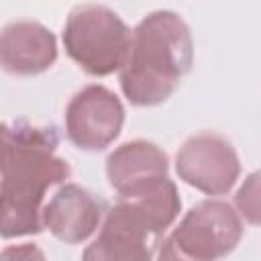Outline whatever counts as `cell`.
I'll return each instance as SVG.
<instances>
[{"label": "cell", "mask_w": 261, "mask_h": 261, "mask_svg": "<svg viewBox=\"0 0 261 261\" xmlns=\"http://www.w3.org/2000/svg\"><path fill=\"white\" fill-rule=\"evenodd\" d=\"M71 175L69 163L57 155L51 126L24 120L2 124V220L4 239L37 234L43 228V196Z\"/></svg>", "instance_id": "obj_1"}, {"label": "cell", "mask_w": 261, "mask_h": 261, "mask_svg": "<svg viewBox=\"0 0 261 261\" xmlns=\"http://www.w3.org/2000/svg\"><path fill=\"white\" fill-rule=\"evenodd\" d=\"M194 43L184 18L171 10L147 14L133 31L120 67V88L135 106L165 102L192 67Z\"/></svg>", "instance_id": "obj_2"}, {"label": "cell", "mask_w": 261, "mask_h": 261, "mask_svg": "<svg viewBox=\"0 0 261 261\" xmlns=\"http://www.w3.org/2000/svg\"><path fill=\"white\" fill-rule=\"evenodd\" d=\"M179 210L181 200L169 177L149 190L118 196V202L106 212L98 237L84 251V259L147 261L155 257L165 228Z\"/></svg>", "instance_id": "obj_3"}, {"label": "cell", "mask_w": 261, "mask_h": 261, "mask_svg": "<svg viewBox=\"0 0 261 261\" xmlns=\"http://www.w3.org/2000/svg\"><path fill=\"white\" fill-rule=\"evenodd\" d=\"M130 31L124 20L102 4L75 6L63 27L67 55L90 75H110L126 59Z\"/></svg>", "instance_id": "obj_4"}, {"label": "cell", "mask_w": 261, "mask_h": 261, "mask_svg": "<svg viewBox=\"0 0 261 261\" xmlns=\"http://www.w3.org/2000/svg\"><path fill=\"white\" fill-rule=\"evenodd\" d=\"M243 237L241 214L220 200H204L190 208L161 245V259L210 261L234 251Z\"/></svg>", "instance_id": "obj_5"}, {"label": "cell", "mask_w": 261, "mask_h": 261, "mask_svg": "<svg viewBox=\"0 0 261 261\" xmlns=\"http://www.w3.org/2000/svg\"><path fill=\"white\" fill-rule=\"evenodd\" d=\"M175 171L188 186L208 196H222L237 184L241 163L228 139L216 133H200L179 147Z\"/></svg>", "instance_id": "obj_6"}, {"label": "cell", "mask_w": 261, "mask_h": 261, "mask_svg": "<svg viewBox=\"0 0 261 261\" xmlns=\"http://www.w3.org/2000/svg\"><path fill=\"white\" fill-rule=\"evenodd\" d=\"M122 122L124 108L116 94L96 84L82 88L65 110L67 139L82 151L106 149L120 135Z\"/></svg>", "instance_id": "obj_7"}, {"label": "cell", "mask_w": 261, "mask_h": 261, "mask_svg": "<svg viewBox=\"0 0 261 261\" xmlns=\"http://www.w3.org/2000/svg\"><path fill=\"white\" fill-rule=\"evenodd\" d=\"M106 214V202L77 184L61 186L43 206V226L67 245L84 243Z\"/></svg>", "instance_id": "obj_8"}, {"label": "cell", "mask_w": 261, "mask_h": 261, "mask_svg": "<svg viewBox=\"0 0 261 261\" xmlns=\"http://www.w3.org/2000/svg\"><path fill=\"white\" fill-rule=\"evenodd\" d=\"M57 59L53 33L35 20H16L4 27L0 39V61L6 73L37 75Z\"/></svg>", "instance_id": "obj_9"}, {"label": "cell", "mask_w": 261, "mask_h": 261, "mask_svg": "<svg viewBox=\"0 0 261 261\" xmlns=\"http://www.w3.org/2000/svg\"><path fill=\"white\" fill-rule=\"evenodd\" d=\"M106 175L118 196L137 194L167 177V155L155 143L130 141L108 155Z\"/></svg>", "instance_id": "obj_10"}, {"label": "cell", "mask_w": 261, "mask_h": 261, "mask_svg": "<svg viewBox=\"0 0 261 261\" xmlns=\"http://www.w3.org/2000/svg\"><path fill=\"white\" fill-rule=\"evenodd\" d=\"M237 212L249 222L261 226V169L253 171L234 196Z\"/></svg>", "instance_id": "obj_11"}, {"label": "cell", "mask_w": 261, "mask_h": 261, "mask_svg": "<svg viewBox=\"0 0 261 261\" xmlns=\"http://www.w3.org/2000/svg\"><path fill=\"white\" fill-rule=\"evenodd\" d=\"M43 257V253L41 251H37L33 245H22V247H18V249H6L4 253H2V257Z\"/></svg>", "instance_id": "obj_12"}]
</instances>
